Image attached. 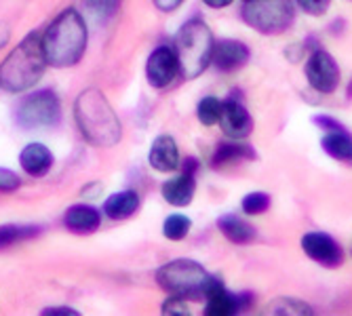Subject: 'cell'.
<instances>
[{"instance_id": "cell-1", "label": "cell", "mask_w": 352, "mask_h": 316, "mask_svg": "<svg viewBox=\"0 0 352 316\" xmlns=\"http://www.w3.org/2000/svg\"><path fill=\"white\" fill-rule=\"evenodd\" d=\"M74 118L82 137L98 148H112L122 137V124L106 95L98 89H87L74 104Z\"/></svg>"}, {"instance_id": "cell-2", "label": "cell", "mask_w": 352, "mask_h": 316, "mask_svg": "<svg viewBox=\"0 0 352 316\" xmlns=\"http://www.w3.org/2000/svg\"><path fill=\"white\" fill-rule=\"evenodd\" d=\"M47 63L53 68H70L82 59L87 49V25L78 11H61L41 36Z\"/></svg>"}, {"instance_id": "cell-3", "label": "cell", "mask_w": 352, "mask_h": 316, "mask_svg": "<svg viewBox=\"0 0 352 316\" xmlns=\"http://www.w3.org/2000/svg\"><path fill=\"white\" fill-rule=\"evenodd\" d=\"M49 66L38 34H28L0 63V89L7 93H23L34 87Z\"/></svg>"}, {"instance_id": "cell-4", "label": "cell", "mask_w": 352, "mask_h": 316, "mask_svg": "<svg viewBox=\"0 0 352 316\" xmlns=\"http://www.w3.org/2000/svg\"><path fill=\"white\" fill-rule=\"evenodd\" d=\"M213 32L203 19H190L186 25H182L175 38L179 74L186 80L201 76L213 59Z\"/></svg>"}, {"instance_id": "cell-5", "label": "cell", "mask_w": 352, "mask_h": 316, "mask_svg": "<svg viewBox=\"0 0 352 316\" xmlns=\"http://www.w3.org/2000/svg\"><path fill=\"white\" fill-rule=\"evenodd\" d=\"M241 15L243 21L260 34L276 36L294 23L296 7L294 0H245Z\"/></svg>"}, {"instance_id": "cell-6", "label": "cell", "mask_w": 352, "mask_h": 316, "mask_svg": "<svg viewBox=\"0 0 352 316\" xmlns=\"http://www.w3.org/2000/svg\"><path fill=\"white\" fill-rule=\"evenodd\" d=\"M209 272L192 260H173L156 272V282L169 295L179 297H199L205 293Z\"/></svg>"}, {"instance_id": "cell-7", "label": "cell", "mask_w": 352, "mask_h": 316, "mask_svg": "<svg viewBox=\"0 0 352 316\" xmlns=\"http://www.w3.org/2000/svg\"><path fill=\"white\" fill-rule=\"evenodd\" d=\"M61 116V106L53 91H38L19 104L17 108V122L23 129H47L57 124Z\"/></svg>"}, {"instance_id": "cell-8", "label": "cell", "mask_w": 352, "mask_h": 316, "mask_svg": "<svg viewBox=\"0 0 352 316\" xmlns=\"http://www.w3.org/2000/svg\"><path fill=\"white\" fill-rule=\"evenodd\" d=\"M306 80L308 84L321 95H331L336 93L338 84H340V68L336 59L325 51V49H314L308 59H306Z\"/></svg>"}, {"instance_id": "cell-9", "label": "cell", "mask_w": 352, "mask_h": 316, "mask_svg": "<svg viewBox=\"0 0 352 316\" xmlns=\"http://www.w3.org/2000/svg\"><path fill=\"white\" fill-rule=\"evenodd\" d=\"M302 249L306 256L325 268H338L344 264V251L340 242L327 232H308L302 238Z\"/></svg>"}, {"instance_id": "cell-10", "label": "cell", "mask_w": 352, "mask_h": 316, "mask_svg": "<svg viewBox=\"0 0 352 316\" xmlns=\"http://www.w3.org/2000/svg\"><path fill=\"white\" fill-rule=\"evenodd\" d=\"M179 74V61L175 55V49L169 47H158L152 51L146 63V78L154 89H165L169 87Z\"/></svg>"}, {"instance_id": "cell-11", "label": "cell", "mask_w": 352, "mask_h": 316, "mask_svg": "<svg viewBox=\"0 0 352 316\" xmlns=\"http://www.w3.org/2000/svg\"><path fill=\"white\" fill-rule=\"evenodd\" d=\"M205 297H207V306H205L207 316H232V314L249 308L253 302L251 293H230L226 287H223L221 280L217 284H213Z\"/></svg>"}, {"instance_id": "cell-12", "label": "cell", "mask_w": 352, "mask_h": 316, "mask_svg": "<svg viewBox=\"0 0 352 316\" xmlns=\"http://www.w3.org/2000/svg\"><path fill=\"white\" fill-rule=\"evenodd\" d=\"M219 126L221 131L232 139H245L253 131V118L249 116L247 108L236 102L228 100L221 104V114H219Z\"/></svg>"}, {"instance_id": "cell-13", "label": "cell", "mask_w": 352, "mask_h": 316, "mask_svg": "<svg viewBox=\"0 0 352 316\" xmlns=\"http://www.w3.org/2000/svg\"><path fill=\"white\" fill-rule=\"evenodd\" d=\"M215 68L219 72H236L249 61V47L241 41H219L213 47V59Z\"/></svg>"}, {"instance_id": "cell-14", "label": "cell", "mask_w": 352, "mask_h": 316, "mask_svg": "<svg viewBox=\"0 0 352 316\" xmlns=\"http://www.w3.org/2000/svg\"><path fill=\"white\" fill-rule=\"evenodd\" d=\"M148 161L152 169L161 173H171L179 167V150L177 144L171 135H161L156 137L150 146V156Z\"/></svg>"}, {"instance_id": "cell-15", "label": "cell", "mask_w": 352, "mask_h": 316, "mask_svg": "<svg viewBox=\"0 0 352 316\" xmlns=\"http://www.w3.org/2000/svg\"><path fill=\"white\" fill-rule=\"evenodd\" d=\"M197 192V179L192 173L182 171L179 175L163 183V199L173 207H188Z\"/></svg>"}, {"instance_id": "cell-16", "label": "cell", "mask_w": 352, "mask_h": 316, "mask_svg": "<svg viewBox=\"0 0 352 316\" xmlns=\"http://www.w3.org/2000/svg\"><path fill=\"white\" fill-rule=\"evenodd\" d=\"M19 165L32 177H43L53 167V154L45 144H28L19 154Z\"/></svg>"}, {"instance_id": "cell-17", "label": "cell", "mask_w": 352, "mask_h": 316, "mask_svg": "<svg viewBox=\"0 0 352 316\" xmlns=\"http://www.w3.org/2000/svg\"><path fill=\"white\" fill-rule=\"evenodd\" d=\"M100 211L89 205H74L63 215V224L74 234H91L100 228Z\"/></svg>"}, {"instance_id": "cell-18", "label": "cell", "mask_w": 352, "mask_h": 316, "mask_svg": "<svg viewBox=\"0 0 352 316\" xmlns=\"http://www.w3.org/2000/svg\"><path fill=\"white\" fill-rule=\"evenodd\" d=\"M217 228L234 245H249L255 240V236H258V232H255V228L249 224V221H245L236 215H230V213L221 215L217 219Z\"/></svg>"}, {"instance_id": "cell-19", "label": "cell", "mask_w": 352, "mask_h": 316, "mask_svg": "<svg viewBox=\"0 0 352 316\" xmlns=\"http://www.w3.org/2000/svg\"><path fill=\"white\" fill-rule=\"evenodd\" d=\"M321 146L336 161L352 165V135L346 131V126L336 131H325L321 137Z\"/></svg>"}, {"instance_id": "cell-20", "label": "cell", "mask_w": 352, "mask_h": 316, "mask_svg": "<svg viewBox=\"0 0 352 316\" xmlns=\"http://www.w3.org/2000/svg\"><path fill=\"white\" fill-rule=\"evenodd\" d=\"M140 209V194L133 190H122V192L112 194L104 203V213L110 219H126Z\"/></svg>"}, {"instance_id": "cell-21", "label": "cell", "mask_w": 352, "mask_h": 316, "mask_svg": "<svg viewBox=\"0 0 352 316\" xmlns=\"http://www.w3.org/2000/svg\"><path fill=\"white\" fill-rule=\"evenodd\" d=\"M258 154H255V148L247 146V144H239L236 142H230V144H221L217 146L213 158H211V165L215 169L223 167V165H232L236 161H255Z\"/></svg>"}, {"instance_id": "cell-22", "label": "cell", "mask_w": 352, "mask_h": 316, "mask_svg": "<svg viewBox=\"0 0 352 316\" xmlns=\"http://www.w3.org/2000/svg\"><path fill=\"white\" fill-rule=\"evenodd\" d=\"M268 314H278V316H304V314H312V308L296 297H276L268 304V308L264 310Z\"/></svg>"}, {"instance_id": "cell-23", "label": "cell", "mask_w": 352, "mask_h": 316, "mask_svg": "<svg viewBox=\"0 0 352 316\" xmlns=\"http://www.w3.org/2000/svg\"><path fill=\"white\" fill-rule=\"evenodd\" d=\"M38 232H41V228H36V226H15V224L0 226V251L7 247H13L15 242L34 238Z\"/></svg>"}, {"instance_id": "cell-24", "label": "cell", "mask_w": 352, "mask_h": 316, "mask_svg": "<svg viewBox=\"0 0 352 316\" xmlns=\"http://www.w3.org/2000/svg\"><path fill=\"white\" fill-rule=\"evenodd\" d=\"M190 228H192L190 217L175 213V215H169V217L165 219V224H163V234H165L169 240H184V238L188 236Z\"/></svg>"}, {"instance_id": "cell-25", "label": "cell", "mask_w": 352, "mask_h": 316, "mask_svg": "<svg viewBox=\"0 0 352 316\" xmlns=\"http://www.w3.org/2000/svg\"><path fill=\"white\" fill-rule=\"evenodd\" d=\"M118 5H120V0H85V9L98 21L112 19L114 13L118 11Z\"/></svg>"}, {"instance_id": "cell-26", "label": "cell", "mask_w": 352, "mask_h": 316, "mask_svg": "<svg viewBox=\"0 0 352 316\" xmlns=\"http://www.w3.org/2000/svg\"><path fill=\"white\" fill-rule=\"evenodd\" d=\"M219 114H221V102L217 98H203L199 102L197 108V116L205 126H213L219 122Z\"/></svg>"}, {"instance_id": "cell-27", "label": "cell", "mask_w": 352, "mask_h": 316, "mask_svg": "<svg viewBox=\"0 0 352 316\" xmlns=\"http://www.w3.org/2000/svg\"><path fill=\"white\" fill-rule=\"evenodd\" d=\"M270 196L266 194V192H249L245 199H243V203H241V209H243V213L245 215H262V213H266L268 209H270Z\"/></svg>"}, {"instance_id": "cell-28", "label": "cell", "mask_w": 352, "mask_h": 316, "mask_svg": "<svg viewBox=\"0 0 352 316\" xmlns=\"http://www.w3.org/2000/svg\"><path fill=\"white\" fill-rule=\"evenodd\" d=\"M329 3L331 0H298V5L304 13L312 15V17H318V15H325L327 9H329Z\"/></svg>"}, {"instance_id": "cell-29", "label": "cell", "mask_w": 352, "mask_h": 316, "mask_svg": "<svg viewBox=\"0 0 352 316\" xmlns=\"http://www.w3.org/2000/svg\"><path fill=\"white\" fill-rule=\"evenodd\" d=\"M163 312H165V314H175V316H186L190 310H188V306H186V297L171 295V297L163 304Z\"/></svg>"}, {"instance_id": "cell-30", "label": "cell", "mask_w": 352, "mask_h": 316, "mask_svg": "<svg viewBox=\"0 0 352 316\" xmlns=\"http://www.w3.org/2000/svg\"><path fill=\"white\" fill-rule=\"evenodd\" d=\"M19 185H21V179L13 171L0 169V192H13Z\"/></svg>"}, {"instance_id": "cell-31", "label": "cell", "mask_w": 352, "mask_h": 316, "mask_svg": "<svg viewBox=\"0 0 352 316\" xmlns=\"http://www.w3.org/2000/svg\"><path fill=\"white\" fill-rule=\"evenodd\" d=\"M312 122L321 129L323 133L325 131H336V129H344V126L338 122V120H333L331 116H327V114H318V116H312Z\"/></svg>"}, {"instance_id": "cell-32", "label": "cell", "mask_w": 352, "mask_h": 316, "mask_svg": "<svg viewBox=\"0 0 352 316\" xmlns=\"http://www.w3.org/2000/svg\"><path fill=\"white\" fill-rule=\"evenodd\" d=\"M182 3H184V0H154L156 9H161V11H165V13H171V11H175V9H179Z\"/></svg>"}, {"instance_id": "cell-33", "label": "cell", "mask_w": 352, "mask_h": 316, "mask_svg": "<svg viewBox=\"0 0 352 316\" xmlns=\"http://www.w3.org/2000/svg\"><path fill=\"white\" fill-rule=\"evenodd\" d=\"M43 314L45 316H68V314L78 316V310H74V308H47V310H43Z\"/></svg>"}, {"instance_id": "cell-34", "label": "cell", "mask_w": 352, "mask_h": 316, "mask_svg": "<svg viewBox=\"0 0 352 316\" xmlns=\"http://www.w3.org/2000/svg\"><path fill=\"white\" fill-rule=\"evenodd\" d=\"M9 38H11V27L7 23H0V49L7 47Z\"/></svg>"}, {"instance_id": "cell-35", "label": "cell", "mask_w": 352, "mask_h": 316, "mask_svg": "<svg viewBox=\"0 0 352 316\" xmlns=\"http://www.w3.org/2000/svg\"><path fill=\"white\" fill-rule=\"evenodd\" d=\"M203 3H205L207 7H211V9H223V7L232 5L234 0H203Z\"/></svg>"}, {"instance_id": "cell-36", "label": "cell", "mask_w": 352, "mask_h": 316, "mask_svg": "<svg viewBox=\"0 0 352 316\" xmlns=\"http://www.w3.org/2000/svg\"><path fill=\"white\" fill-rule=\"evenodd\" d=\"M197 169H199V163L195 161V158H186V161H184V171L197 175Z\"/></svg>"}, {"instance_id": "cell-37", "label": "cell", "mask_w": 352, "mask_h": 316, "mask_svg": "<svg viewBox=\"0 0 352 316\" xmlns=\"http://www.w3.org/2000/svg\"><path fill=\"white\" fill-rule=\"evenodd\" d=\"M346 95H348V100H352V80H350V84H348V91H346Z\"/></svg>"}, {"instance_id": "cell-38", "label": "cell", "mask_w": 352, "mask_h": 316, "mask_svg": "<svg viewBox=\"0 0 352 316\" xmlns=\"http://www.w3.org/2000/svg\"><path fill=\"white\" fill-rule=\"evenodd\" d=\"M243 3H245V0H243Z\"/></svg>"}]
</instances>
